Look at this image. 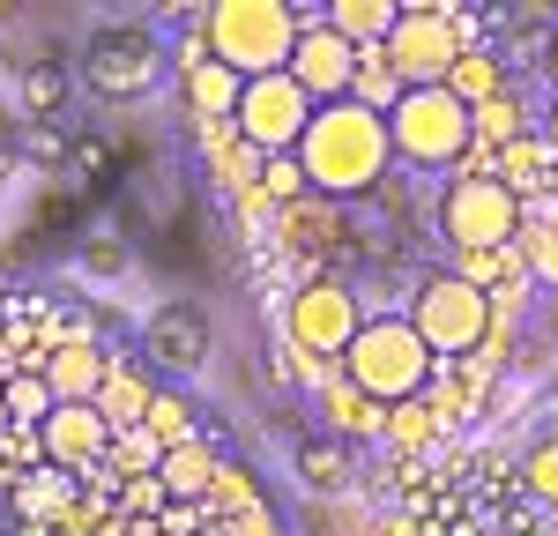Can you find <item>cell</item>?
I'll list each match as a JSON object with an SVG mask.
<instances>
[{"mask_svg":"<svg viewBox=\"0 0 558 536\" xmlns=\"http://www.w3.org/2000/svg\"><path fill=\"white\" fill-rule=\"evenodd\" d=\"M299 165L313 194H336V202H365L373 186L395 165V142H387V120L365 112V105H313V127L299 142Z\"/></svg>","mask_w":558,"mask_h":536,"instance_id":"obj_1","label":"cell"},{"mask_svg":"<svg viewBox=\"0 0 558 536\" xmlns=\"http://www.w3.org/2000/svg\"><path fill=\"white\" fill-rule=\"evenodd\" d=\"M432 373H439V357L417 343V328H410L402 313L365 320V328L350 336V351L336 357V380H350L357 395H373L380 410H395V402H410V395H425Z\"/></svg>","mask_w":558,"mask_h":536,"instance_id":"obj_2","label":"cell"},{"mask_svg":"<svg viewBox=\"0 0 558 536\" xmlns=\"http://www.w3.org/2000/svg\"><path fill=\"white\" fill-rule=\"evenodd\" d=\"M202 38H209V52L239 83H260V75L291 68L299 8H283V0H216L209 15H202Z\"/></svg>","mask_w":558,"mask_h":536,"instance_id":"obj_3","label":"cell"},{"mask_svg":"<svg viewBox=\"0 0 558 536\" xmlns=\"http://www.w3.org/2000/svg\"><path fill=\"white\" fill-rule=\"evenodd\" d=\"M521 217H529V202L492 172H476V179L454 172L447 194H439V231H447L454 254H499V246H514Z\"/></svg>","mask_w":558,"mask_h":536,"instance_id":"obj_4","label":"cell"},{"mask_svg":"<svg viewBox=\"0 0 558 536\" xmlns=\"http://www.w3.org/2000/svg\"><path fill=\"white\" fill-rule=\"evenodd\" d=\"M387 142H395V157L402 165H425V172H447V165H462L470 157V112L447 97V89H402V105L387 112Z\"/></svg>","mask_w":558,"mask_h":536,"instance_id":"obj_5","label":"cell"},{"mask_svg":"<svg viewBox=\"0 0 558 536\" xmlns=\"http://www.w3.org/2000/svg\"><path fill=\"white\" fill-rule=\"evenodd\" d=\"M476 45V23H462L454 8H402L395 31H387V68L402 75V89H432L447 83V68Z\"/></svg>","mask_w":558,"mask_h":536,"instance_id":"obj_6","label":"cell"},{"mask_svg":"<svg viewBox=\"0 0 558 536\" xmlns=\"http://www.w3.org/2000/svg\"><path fill=\"white\" fill-rule=\"evenodd\" d=\"M492 313L499 306H492L476 283H462V276H432L402 320L417 328V343H425L432 357H462V351H476V343L492 336Z\"/></svg>","mask_w":558,"mask_h":536,"instance_id":"obj_7","label":"cell"},{"mask_svg":"<svg viewBox=\"0 0 558 536\" xmlns=\"http://www.w3.org/2000/svg\"><path fill=\"white\" fill-rule=\"evenodd\" d=\"M231 127L246 134L260 157H299L305 127H313V97H305L291 75H260V83L239 89V112H231Z\"/></svg>","mask_w":558,"mask_h":536,"instance_id":"obj_8","label":"cell"},{"mask_svg":"<svg viewBox=\"0 0 558 536\" xmlns=\"http://www.w3.org/2000/svg\"><path fill=\"white\" fill-rule=\"evenodd\" d=\"M283 328H291V343L305 357H343L350 336L365 328V313H357V291L350 283H305L299 299L283 306Z\"/></svg>","mask_w":558,"mask_h":536,"instance_id":"obj_9","label":"cell"},{"mask_svg":"<svg viewBox=\"0 0 558 536\" xmlns=\"http://www.w3.org/2000/svg\"><path fill=\"white\" fill-rule=\"evenodd\" d=\"M350 68H357V52L328 31V8H299V45H291V68H283V75H291L313 105H343Z\"/></svg>","mask_w":558,"mask_h":536,"instance_id":"obj_10","label":"cell"},{"mask_svg":"<svg viewBox=\"0 0 558 536\" xmlns=\"http://www.w3.org/2000/svg\"><path fill=\"white\" fill-rule=\"evenodd\" d=\"M38 447L60 470H89V462L112 447V433H105V417H97L89 402H52V417L38 425Z\"/></svg>","mask_w":558,"mask_h":536,"instance_id":"obj_11","label":"cell"},{"mask_svg":"<svg viewBox=\"0 0 558 536\" xmlns=\"http://www.w3.org/2000/svg\"><path fill=\"white\" fill-rule=\"evenodd\" d=\"M105 365L112 357L97 351L89 336H68V343H52L45 351V388H52V402H97V380H105Z\"/></svg>","mask_w":558,"mask_h":536,"instance_id":"obj_12","label":"cell"},{"mask_svg":"<svg viewBox=\"0 0 558 536\" xmlns=\"http://www.w3.org/2000/svg\"><path fill=\"white\" fill-rule=\"evenodd\" d=\"M149 357L172 365V373H202V357H209V328H202V313H194V306H165L157 320H149Z\"/></svg>","mask_w":558,"mask_h":536,"instance_id":"obj_13","label":"cell"},{"mask_svg":"<svg viewBox=\"0 0 558 536\" xmlns=\"http://www.w3.org/2000/svg\"><path fill=\"white\" fill-rule=\"evenodd\" d=\"M149 402H157V388L134 373L128 357H112V365H105V380H97V402H89V410L105 417V433H134V425L149 417Z\"/></svg>","mask_w":558,"mask_h":536,"instance_id":"obj_14","label":"cell"},{"mask_svg":"<svg viewBox=\"0 0 558 536\" xmlns=\"http://www.w3.org/2000/svg\"><path fill=\"white\" fill-rule=\"evenodd\" d=\"M89 83L120 89V97H128V89H149V83H157V52H149L142 38H105V45H97V60H89Z\"/></svg>","mask_w":558,"mask_h":536,"instance_id":"obj_15","label":"cell"},{"mask_svg":"<svg viewBox=\"0 0 558 536\" xmlns=\"http://www.w3.org/2000/svg\"><path fill=\"white\" fill-rule=\"evenodd\" d=\"M209 477H216V447L209 440H186V447H172V454L157 462V491H165V499H186V507L209 499Z\"/></svg>","mask_w":558,"mask_h":536,"instance_id":"obj_16","label":"cell"},{"mask_svg":"<svg viewBox=\"0 0 558 536\" xmlns=\"http://www.w3.org/2000/svg\"><path fill=\"white\" fill-rule=\"evenodd\" d=\"M395 0H328V31L350 45V52H373V45H387V31H395Z\"/></svg>","mask_w":558,"mask_h":536,"instance_id":"obj_17","label":"cell"},{"mask_svg":"<svg viewBox=\"0 0 558 536\" xmlns=\"http://www.w3.org/2000/svg\"><path fill=\"white\" fill-rule=\"evenodd\" d=\"M447 97L462 105V112H476V105H492V97H507V68H499V52H484V45H470L454 68H447Z\"/></svg>","mask_w":558,"mask_h":536,"instance_id":"obj_18","label":"cell"},{"mask_svg":"<svg viewBox=\"0 0 558 536\" xmlns=\"http://www.w3.org/2000/svg\"><path fill=\"white\" fill-rule=\"evenodd\" d=\"M350 105H365V112H395L402 105V75L387 68V52L373 45V52H357V68H350Z\"/></svg>","mask_w":558,"mask_h":536,"instance_id":"obj_19","label":"cell"},{"mask_svg":"<svg viewBox=\"0 0 558 536\" xmlns=\"http://www.w3.org/2000/svg\"><path fill=\"white\" fill-rule=\"evenodd\" d=\"M239 89L246 83H239L223 60H209V68L186 75V105H194V120H231V112H239Z\"/></svg>","mask_w":558,"mask_h":536,"instance_id":"obj_20","label":"cell"},{"mask_svg":"<svg viewBox=\"0 0 558 536\" xmlns=\"http://www.w3.org/2000/svg\"><path fill=\"white\" fill-rule=\"evenodd\" d=\"M470 134H476L470 149H507V142H521V134H529V112L514 105V89H507V97H492V105H476Z\"/></svg>","mask_w":558,"mask_h":536,"instance_id":"obj_21","label":"cell"},{"mask_svg":"<svg viewBox=\"0 0 558 536\" xmlns=\"http://www.w3.org/2000/svg\"><path fill=\"white\" fill-rule=\"evenodd\" d=\"M328 410H336V433H350V440H380V433H387V410L373 395H357L350 380L328 388Z\"/></svg>","mask_w":558,"mask_h":536,"instance_id":"obj_22","label":"cell"},{"mask_svg":"<svg viewBox=\"0 0 558 536\" xmlns=\"http://www.w3.org/2000/svg\"><path fill=\"white\" fill-rule=\"evenodd\" d=\"M0 410H8L23 433H38L45 417H52V388H45V373H15V380H0Z\"/></svg>","mask_w":558,"mask_h":536,"instance_id":"obj_23","label":"cell"},{"mask_svg":"<svg viewBox=\"0 0 558 536\" xmlns=\"http://www.w3.org/2000/svg\"><path fill=\"white\" fill-rule=\"evenodd\" d=\"M142 433L165 447V454H172V447H186V440H202L194 402H186V395H157V402H149V417H142Z\"/></svg>","mask_w":558,"mask_h":536,"instance_id":"obj_24","label":"cell"},{"mask_svg":"<svg viewBox=\"0 0 558 536\" xmlns=\"http://www.w3.org/2000/svg\"><path fill=\"white\" fill-rule=\"evenodd\" d=\"M432 433H439V402H432V395H410V402H395V410H387V433H380V440L425 447Z\"/></svg>","mask_w":558,"mask_h":536,"instance_id":"obj_25","label":"cell"},{"mask_svg":"<svg viewBox=\"0 0 558 536\" xmlns=\"http://www.w3.org/2000/svg\"><path fill=\"white\" fill-rule=\"evenodd\" d=\"M299 470H305V485H320V491H336L350 477V454L336 440H305L299 447Z\"/></svg>","mask_w":558,"mask_h":536,"instance_id":"obj_26","label":"cell"},{"mask_svg":"<svg viewBox=\"0 0 558 536\" xmlns=\"http://www.w3.org/2000/svg\"><path fill=\"white\" fill-rule=\"evenodd\" d=\"M202 507H209V522H216V514H231V507H260V491H254V477H246V470H231V462H216V477H209V499H202Z\"/></svg>","mask_w":558,"mask_h":536,"instance_id":"obj_27","label":"cell"},{"mask_svg":"<svg viewBox=\"0 0 558 536\" xmlns=\"http://www.w3.org/2000/svg\"><path fill=\"white\" fill-rule=\"evenodd\" d=\"M260 194L283 202V209H299L305 194H313V186H305V165L299 157H268V165H260Z\"/></svg>","mask_w":558,"mask_h":536,"instance_id":"obj_28","label":"cell"},{"mask_svg":"<svg viewBox=\"0 0 558 536\" xmlns=\"http://www.w3.org/2000/svg\"><path fill=\"white\" fill-rule=\"evenodd\" d=\"M521 485L536 491L544 507H558V440H536L529 454H521Z\"/></svg>","mask_w":558,"mask_h":536,"instance_id":"obj_29","label":"cell"},{"mask_svg":"<svg viewBox=\"0 0 558 536\" xmlns=\"http://www.w3.org/2000/svg\"><path fill=\"white\" fill-rule=\"evenodd\" d=\"M52 97H60V75H52V68H38V75H31V112H45Z\"/></svg>","mask_w":558,"mask_h":536,"instance_id":"obj_30","label":"cell"},{"mask_svg":"<svg viewBox=\"0 0 558 536\" xmlns=\"http://www.w3.org/2000/svg\"><path fill=\"white\" fill-rule=\"evenodd\" d=\"M544 149H551V157H558V112H551V120H544Z\"/></svg>","mask_w":558,"mask_h":536,"instance_id":"obj_31","label":"cell"},{"mask_svg":"<svg viewBox=\"0 0 558 536\" xmlns=\"http://www.w3.org/2000/svg\"><path fill=\"white\" fill-rule=\"evenodd\" d=\"M544 68H551V89H558V45H551V60H544Z\"/></svg>","mask_w":558,"mask_h":536,"instance_id":"obj_32","label":"cell"}]
</instances>
